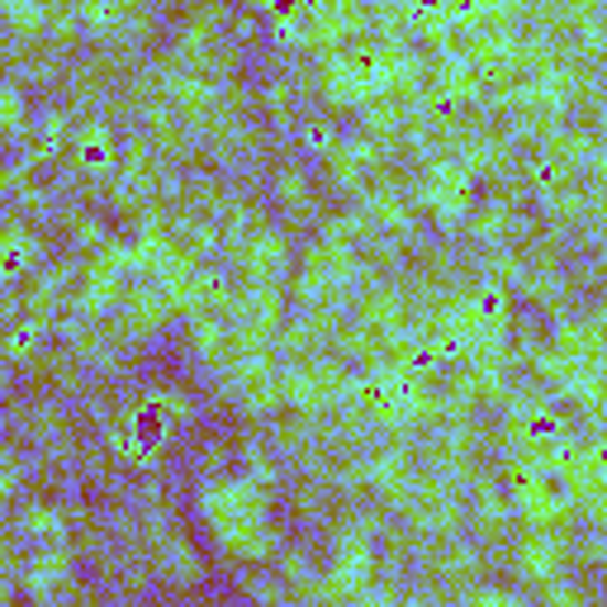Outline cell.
<instances>
[{
  "label": "cell",
  "instance_id": "cell-5",
  "mask_svg": "<svg viewBox=\"0 0 607 607\" xmlns=\"http://www.w3.org/2000/svg\"><path fill=\"white\" fill-rule=\"evenodd\" d=\"M404 313H408L404 295H398L394 285H380V290H371L365 303H361V328L380 332V338H394L398 323H404Z\"/></svg>",
  "mask_w": 607,
  "mask_h": 607
},
{
  "label": "cell",
  "instance_id": "cell-4",
  "mask_svg": "<svg viewBox=\"0 0 607 607\" xmlns=\"http://www.w3.org/2000/svg\"><path fill=\"white\" fill-rule=\"evenodd\" d=\"M243 270L252 285H280L290 270V243L276 228H257L243 243Z\"/></svg>",
  "mask_w": 607,
  "mask_h": 607
},
{
  "label": "cell",
  "instance_id": "cell-14",
  "mask_svg": "<svg viewBox=\"0 0 607 607\" xmlns=\"http://www.w3.org/2000/svg\"><path fill=\"white\" fill-rule=\"evenodd\" d=\"M29 252H34V247H29L24 228H20V223H10V228H6V276H20Z\"/></svg>",
  "mask_w": 607,
  "mask_h": 607
},
{
  "label": "cell",
  "instance_id": "cell-11",
  "mask_svg": "<svg viewBox=\"0 0 607 607\" xmlns=\"http://www.w3.org/2000/svg\"><path fill=\"white\" fill-rule=\"evenodd\" d=\"M162 565H167V574L171 579H200V555L185 546L181 536H167V546H162Z\"/></svg>",
  "mask_w": 607,
  "mask_h": 607
},
{
  "label": "cell",
  "instance_id": "cell-16",
  "mask_svg": "<svg viewBox=\"0 0 607 607\" xmlns=\"http://www.w3.org/2000/svg\"><path fill=\"white\" fill-rule=\"evenodd\" d=\"M276 185H280V200L290 204V210H309V185H303L299 171H280Z\"/></svg>",
  "mask_w": 607,
  "mask_h": 607
},
{
  "label": "cell",
  "instance_id": "cell-2",
  "mask_svg": "<svg viewBox=\"0 0 607 607\" xmlns=\"http://www.w3.org/2000/svg\"><path fill=\"white\" fill-rule=\"evenodd\" d=\"M413 200H418L441 228H460V223L470 219V171L460 167V157H433L418 190H413Z\"/></svg>",
  "mask_w": 607,
  "mask_h": 607
},
{
  "label": "cell",
  "instance_id": "cell-6",
  "mask_svg": "<svg viewBox=\"0 0 607 607\" xmlns=\"http://www.w3.org/2000/svg\"><path fill=\"white\" fill-rule=\"evenodd\" d=\"M72 152H76V162H82L86 171H109V167H115V134H109L100 119H90V124H82V129L72 134Z\"/></svg>",
  "mask_w": 607,
  "mask_h": 607
},
{
  "label": "cell",
  "instance_id": "cell-10",
  "mask_svg": "<svg viewBox=\"0 0 607 607\" xmlns=\"http://www.w3.org/2000/svg\"><path fill=\"white\" fill-rule=\"evenodd\" d=\"M475 518L484 522V526H508L518 513H513V499H508V493H499L493 484H484V489L475 493Z\"/></svg>",
  "mask_w": 607,
  "mask_h": 607
},
{
  "label": "cell",
  "instance_id": "cell-1",
  "mask_svg": "<svg viewBox=\"0 0 607 607\" xmlns=\"http://www.w3.org/2000/svg\"><path fill=\"white\" fill-rule=\"evenodd\" d=\"M200 513L223 551L243 561H266L276 551V526L266 518V489L252 479H210L200 493Z\"/></svg>",
  "mask_w": 607,
  "mask_h": 607
},
{
  "label": "cell",
  "instance_id": "cell-12",
  "mask_svg": "<svg viewBox=\"0 0 607 607\" xmlns=\"http://www.w3.org/2000/svg\"><path fill=\"white\" fill-rule=\"evenodd\" d=\"M508 223H513V214H508V204H484V210L475 214V237L479 243H499V237L508 233Z\"/></svg>",
  "mask_w": 607,
  "mask_h": 607
},
{
  "label": "cell",
  "instance_id": "cell-17",
  "mask_svg": "<svg viewBox=\"0 0 607 607\" xmlns=\"http://www.w3.org/2000/svg\"><path fill=\"white\" fill-rule=\"evenodd\" d=\"M20 124H24V100H20V90L14 86H6V129L20 134Z\"/></svg>",
  "mask_w": 607,
  "mask_h": 607
},
{
  "label": "cell",
  "instance_id": "cell-13",
  "mask_svg": "<svg viewBox=\"0 0 607 607\" xmlns=\"http://www.w3.org/2000/svg\"><path fill=\"white\" fill-rule=\"evenodd\" d=\"M541 607H588V598H584V588H579V584L555 579V584L541 588Z\"/></svg>",
  "mask_w": 607,
  "mask_h": 607
},
{
  "label": "cell",
  "instance_id": "cell-18",
  "mask_svg": "<svg viewBox=\"0 0 607 607\" xmlns=\"http://www.w3.org/2000/svg\"><path fill=\"white\" fill-rule=\"evenodd\" d=\"M594 413H598V423H603V427H607V394H603V404H598V408H594Z\"/></svg>",
  "mask_w": 607,
  "mask_h": 607
},
{
  "label": "cell",
  "instance_id": "cell-3",
  "mask_svg": "<svg viewBox=\"0 0 607 607\" xmlns=\"http://www.w3.org/2000/svg\"><path fill=\"white\" fill-rule=\"evenodd\" d=\"M565 561H569V541L555 536V532H532V536H522L518 546H513V569H518V579L536 584V588L565 579V574H561Z\"/></svg>",
  "mask_w": 607,
  "mask_h": 607
},
{
  "label": "cell",
  "instance_id": "cell-8",
  "mask_svg": "<svg viewBox=\"0 0 607 607\" xmlns=\"http://www.w3.org/2000/svg\"><path fill=\"white\" fill-rule=\"evenodd\" d=\"M24 532H34L43 546H62V536H67V522H62V513H53V508L29 503V508H24Z\"/></svg>",
  "mask_w": 607,
  "mask_h": 607
},
{
  "label": "cell",
  "instance_id": "cell-7",
  "mask_svg": "<svg viewBox=\"0 0 607 607\" xmlns=\"http://www.w3.org/2000/svg\"><path fill=\"white\" fill-rule=\"evenodd\" d=\"M67 569H72V551L67 546H43L34 561H29V569H24L29 594H47V588H57L62 579H67Z\"/></svg>",
  "mask_w": 607,
  "mask_h": 607
},
{
  "label": "cell",
  "instance_id": "cell-9",
  "mask_svg": "<svg viewBox=\"0 0 607 607\" xmlns=\"http://www.w3.org/2000/svg\"><path fill=\"white\" fill-rule=\"evenodd\" d=\"M522 290L532 295L536 303L555 309V303H561V295H565V280H561V270H555V266H532V270H526V280H522Z\"/></svg>",
  "mask_w": 607,
  "mask_h": 607
},
{
  "label": "cell",
  "instance_id": "cell-15",
  "mask_svg": "<svg viewBox=\"0 0 607 607\" xmlns=\"http://www.w3.org/2000/svg\"><path fill=\"white\" fill-rule=\"evenodd\" d=\"M466 607H532V603L522 594H513V588H475L466 598Z\"/></svg>",
  "mask_w": 607,
  "mask_h": 607
}]
</instances>
